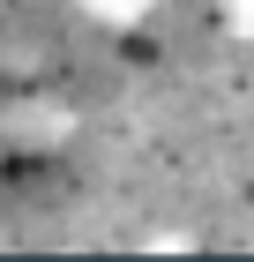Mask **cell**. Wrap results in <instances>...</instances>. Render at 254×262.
I'll return each mask as SVG.
<instances>
[{
	"instance_id": "obj_2",
	"label": "cell",
	"mask_w": 254,
	"mask_h": 262,
	"mask_svg": "<svg viewBox=\"0 0 254 262\" xmlns=\"http://www.w3.org/2000/svg\"><path fill=\"white\" fill-rule=\"evenodd\" d=\"M75 8H82L90 23H98V30H142L157 0H75Z\"/></svg>"
},
{
	"instance_id": "obj_3",
	"label": "cell",
	"mask_w": 254,
	"mask_h": 262,
	"mask_svg": "<svg viewBox=\"0 0 254 262\" xmlns=\"http://www.w3.org/2000/svg\"><path fill=\"white\" fill-rule=\"evenodd\" d=\"M224 23H232L239 38H254V0H224Z\"/></svg>"
},
{
	"instance_id": "obj_1",
	"label": "cell",
	"mask_w": 254,
	"mask_h": 262,
	"mask_svg": "<svg viewBox=\"0 0 254 262\" xmlns=\"http://www.w3.org/2000/svg\"><path fill=\"white\" fill-rule=\"evenodd\" d=\"M0 127H8L15 150H38V158H45V150H60V142L75 135V113H67L60 98H45V90H30V98L8 105V120H0Z\"/></svg>"
}]
</instances>
